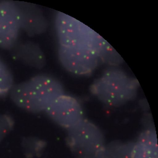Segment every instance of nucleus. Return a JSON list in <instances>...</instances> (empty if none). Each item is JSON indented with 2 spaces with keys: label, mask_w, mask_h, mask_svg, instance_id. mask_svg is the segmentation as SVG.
<instances>
[{
  "label": "nucleus",
  "mask_w": 158,
  "mask_h": 158,
  "mask_svg": "<svg viewBox=\"0 0 158 158\" xmlns=\"http://www.w3.org/2000/svg\"><path fill=\"white\" fill-rule=\"evenodd\" d=\"M64 94L62 84L52 77L38 75L14 85L9 94L13 103L32 113L46 111L49 106Z\"/></svg>",
  "instance_id": "obj_1"
},
{
  "label": "nucleus",
  "mask_w": 158,
  "mask_h": 158,
  "mask_svg": "<svg viewBox=\"0 0 158 158\" xmlns=\"http://www.w3.org/2000/svg\"><path fill=\"white\" fill-rule=\"evenodd\" d=\"M137 80L115 67L106 69L92 84L91 91L100 101L111 106H120L136 98Z\"/></svg>",
  "instance_id": "obj_2"
},
{
  "label": "nucleus",
  "mask_w": 158,
  "mask_h": 158,
  "mask_svg": "<svg viewBox=\"0 0 158 158\" xmlns=\"http://www.w3.org/2000/svg\"><path fill=\"white\" fill-rule=\"evenodd\" d=\"M55 27L60 46H88L94 50L99 35L81 22L62 12H58Z\"/></svg>",
  "instance_id": "obj_3"
},
{
  "label": "nucleus",
  "mask_w": 158,
  "mask_h": 158,
  "mask_svg": "<svg viewBox=\"0 0 158 158\" xmlns=\"http://www.w3.org/2000/svg\"><path fill=\"white\" fill-rule=\"evenodd\" d=\"M67 131L68 145L77 156H96L105 146L102 131L87 119H82Z\"/></svg>",
  "instance_id": "obj_4"
},
{
  "label": "nucleus",
  "mask_w": 158,
  "mask_h": 158,
  "mask_svg": "<svg viewBox=\"0 0 158 158\" xmlns=\"http://www.w3.org/2000/svg\"><path fill=\"white\" fill-rule=\"evenodd\" d=\"M58 56L61 64L68 71L79 76L92 73L100 60L96 51L88 46H60Z\"/></svg>",
  "instance_id": "obj_5"
},
{
  "label": "nucleus",
  "mask_w": 158,
  "mask_h": 158,
  "mask_svg": "<svg viewBox=\"0 0 158 158\" xmlns=\"http://www.w3.org/2000/svg\"><path fill=\"white\" fill-rule=\"evenodd\" d=\"M45 112L54 122L66 130L84 118L83 108L80 102L65 93L56 99Z\"/></svg>",
  "instance_id": "obj_6"
},
{
  "label": "nucleus",
  "mask_w": 158,
  "mask_h": 158,
  "mask_svg": "<svg viewBox=\"0 0 158 158\" xmlns=\"http://www.w3.org/2000/svg\"><path fill=\"white\" fill-rule=\"evenodd\" d=\"M21 28L19 5L0 1V48L12 49L17 44Z\"/></svg>",
  "instance_id": "obj_7"
},
{
  "label": "nucleus",
  "mask_w": 158,
  "mask_h": 158,
  "mask_svg": "<svg viewBox=\"0 0 158 158\" xmlns=\"http://www.w3.org/2000/svg\"><path fill=\"white\" fill-rule=\"evenodd\" d=\"M21 28L30 35L44 32L48 27V21L38 7L29 4L19 6Z\"/></svg>",
  "instance_id": "obj_8"
},
{
  "label": "nucleus",
  "mask_w": 158,
  "mask_h": 158,
  "mask_svg": "<svg viewBox=\"0 0 158 158\" xmlns=\"http://www.w3.org/2000/svg\"><path fill=\"white\" fill-rule=\"evenodd\" d=\"M132 158H158L157 135L154 130L148 129L140 135L134 142Z\"/></svg>",
  "instance_id": "obj_9"
},
{
  "label": "nucleus",
  "mask_w": 158,
  "mask_h": 158,
  "mask_svg": "<svg viewBox=\"0 0 158 158\" xmlns=\"http://www.w3.org/2000/svg\"><path fill=\"white\" fill-rule=\"evenodd\" d=\"M15 57L31 66L41 68L46 64L44 54L39 46L32 42L17 44L13 48Z\"/></svg>",
  "instance_id": "obj_10"
},
{
  "label": "nucleus",
  "mask_w": 158,
  "mask_h": 158,
  "mask_svg": "<svg viewBox=\"0 0 158 158\" xmlns=\"http://www.w3.org/2000/svg\"><path fill=\"white\" fill-rule=\"evenodd\" d=\"M100 60L111 66H118L123 62V59L117 51L101 36L94 48Z\"/></svg>",
  "instance_id": "obj_11"
},
{
  "label": "nucleus",
  "mask_w": 158,
  "mask_h": 158,
  "mask_svg": "<svg viewBox=\"0 0 158 158\" xmlns=\"http://www.w3.org/2000/svg\"><path fill=\"white\" fill-rule=\"evenodd\" d=\"M134 142H113L105 145L113 158H132Z\"/></svg>",
  "instance_id": "obj_12"
},
{
  "label": "nucleus",
  "mask_w": 158,
  "mask_h": 158,
  "mask_svg": "<svg viewBox=\"0 0 158 158\" xmlns=\"http://www.w3.org/2000/svg\"><path fill=\"white\" fill-rule=\"evenodd\" d=\"M14 85L13 77L10 71L0 60V97L9 94Z\"/></svg>",
  "instance_id": "obj_13"
},
{
  "label": "nucleus",
  "mask_w": 158,
  "mask_h": 158,
  "mask_svg": "<svg viewBox=\"0 0 158 158\" xmlns=\"http://www.w3.org/2000/svg\"><path fill=\"white\" fill-rule=\"evenodd\" d=\"M14 122L12 118L5 114H0V143L12 130Z\"/></svg>",
  "instance_id": "obj_14"
},
{
  "label": "nucleus",
  "mask_w": 158,
  "mask_h": 158,
  "mask_svg": "<svg viewBox=\"0 0 158 158\" xmlns=\"http://www.w3.org/2000/svg\"><path fill=\"white\" fill-rule=\"evenodd\" d=\"M23 144L24 148L27 150V153L32 155H38L44 148V142L34 139H27Z\"/></svg>",
  "instance_id": "obj_15"
},
{
  "label": "nucleus",
  "mask_w": 158,
  "mask_h": 158,
  "mask_svg": "<svg viewBox=\"0 0 158 158\" xmlns=\"http://www.w3.org/2000/svg\"><path fill=\"white\" fill-rule=\"evenodd\" d=\"M96 158H113V157L108 150L106 146H105L96 155Z\"/></svg>",
  "instance_id": "obj_16"
},
{
  "label": "nucleus",
  "mask_w": 158,
  "mask_h": 158,
  "mask_svg": "<svg viewBox=\"0 0 158 158\" xmlns=\"http://www.w3.org/2000/svg\"><path fill=\"white\" fill-rule=\"evenodd\" d=\"M77 158H96V156H77Z\"/></svg>",
  "instance_id": "obj_17"
}]
</instances>
